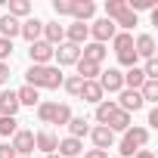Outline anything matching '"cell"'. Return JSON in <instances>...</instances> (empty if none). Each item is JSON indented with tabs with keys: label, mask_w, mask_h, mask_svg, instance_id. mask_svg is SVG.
<instances>
[{
	"label": "cell",
	"mask_w": 158,
	"mask_h": 158,
	"mask_svg": "<svg viewBox=\"0 0 158 158\" xmlns=\"http://www.w3.org/2000/svg\"><path fill=\"white\" fill-rule=\"evenodd\" d=\"M133 53H136V59H155V37L152 34H139L133 40Z\"/></svg>",
	"instance_id": "14"
},
{
	"label": "cell",
	"mask_w": 158,
	"mask_h": 158,
	"mask_svg": "<svg viewBox=\"0 0 158 158\" xmlns=\"http://www.w3.org/2000/svg\"><path fill=\"white\" fill-rule=\"evenodd\" d=\"M158 0H127V10L130 13H139V10H155Z\"/></svg>",
	"instance_id": "35"
},
{
	"label": "cell",
	"mask_w": 158,
	"mask_h": 158,
	"mask_svg": "<svg viewBox=\"0 0 158 158\" xmlns=\"http://www.w3.org/2000/svg\"><path fill=\"white\" fill-rule=\"evenodd\" d=\"M81 152H84V143L74 139V136H65V139H59V146H56V155H59V158H77Z\"/></svg>",
	"instance_id": "13"
},
{
	"label": "cell",
	"mask_w": 158,
	"mask_h": 158,
	"mask_svg": "<svg viewBox=\"0 0 158 158\" xmlns=\"http://www.w3.org/2000/svg\"><path fill=\"white\" fill-rule=\"evenodd\" d=\"M96 84L102 87V93H121V90H124V71L109 68V71H102V74L96 77Z\"/></svg>",
	"instance_id": "4"
},
{
	"label": "cell",
	"mask_w": 158,
	"mask_h": 158,
	"mask_svg": "<svg viewBox=\"0 0 158 158\" xmlns=\"http://www.w3.org/2000/svg\"><path fill=\"white\" fill-rule=\"evenodd\" d=\"M53 50H56V47H50L47 40H34V44L28 47L31 65H50V62H53Z\"/></svg>",
	"instance_id": "7"
},
{
	"label": "cell",
	"mask_w": 158,
	"mask_h": 158,
	"mask_svg": "<svg viewBox=\"0 0 158 158\" xmlns=\"http://www.w3.org/2000/svg\"><path fill=\"white\" fill-rule=\"evenodd\" d=\"M19 130V121L16 118H0V136H13Z\"/></svg>",
	"instance_id": "36"
},
{
	"label": "cell",
	"mask_w": 158,
	"mask_h": 158,
	"mask_svg": "<svg viewBox=\"0 0 158 158\" xmlns=\"http://www.w3.org/2000/svg\"><path fill=\"white\" fill-rule=\"evenodd\" d=\"M112 47H115V53L133 50V34H127V31H118V34L112 37Z\"/></svg>",
	"instance_id": "29"
},
{
	"label": "cell",
	"mask_w": 158,
	"mask_h": 158,
	"mask_svg": "<svg viewBox=\"0 0 158 158\" xmlns=\"http://www.w3.org/2000/svg\"><path fill=\"white\" fill-rule=\"evenodd\" d=\"M133 158H155V152H152V149H136Z\"/></svg>",
	"instance_id": "44"
},
{
	"label": "cell",
	"mask_w": 158,
	"mask_h": 158,
	"mask_svg": "<svg viewBox=\"0 0 158 158\" xmlns=\"http://www.w3.org/2000/svg\"><path fill=\"white\" fill-rule=\"evenodd\" d=\"M25 81L34 90H56V87H62V71H59V65H31L25 71Z\"/></svg>",
	"instance_id": "1"
},
{
	"label": "cell",
	"mask_w": 158,
	"mask_h": 158,
	"mask_svg": "<svg viewBox=\"0 0 158 158\" xmlns=\"http://www.w3.org/2000/svg\"><path fill=\"white\" fill-rule=\"evenodd\" d=\"M19 31H22V22H19V19H13V16H0V37H3V40L19 37Z\"/></svg>",
	"instance_id": "20"
},
{
	"label": "cell",
	"mask_w": 158,
	"mask_h": 158,
	"mask_svg": "<svg viewBox=\"0 0 158 158\" xmlns=\"http://www.w3.org/2000/svg\"><path fill=\"white\" fill-rule=\"evenodd\" d=\"M62 87L71 93V96H81V87H84V81L77 74H71V77H62Z\"/></svg>",
	"instance_id": "34"
},
{
	"label": "cell",
	"mask_w": 158,
	"mask_h": 158,
	"mask_svg": "<svg viewBox=\"0 0 158 158\" xmlns=\"http://www.w3.org/2000/svg\"><path fill=\"white\" fill-rule=\"evenodd\" d=\"M124 10H127V0H109V3H106V19H109V22H115Z\"/></svg>",
	"instance_id": "31"
},
{
	"label": "cell",
	"mask_w": 158,
	"mask_h": 158,
	"mask_svg": "<svg viewBox=\"0 0 158 158\" xmlns=\"http://www.w3.org/2000/svg\"><path fill=\"white\" fill-rule=\"evenodd\" d=\"M115 106L121 109V112H127V115H133V112H139L146 102H143V96H139V90H121L118 93V99H115Z\"/></svg>",
	"instance_id": "6"
},
{
	"label": "cell",
	"mask_w": 158,
	"mask_h": 158,
	"mask_svg": "<svg viewBox=\"0 0 158 158\" xmlns=\"http://www.w3.org/2000/svg\"><path fill=\"white\" fill-rule=\"evenodd\" d=\"M118 62H121L124 68H133L139 59H136V53H133V50H124V53H118Z\"/></svg>",
	"instance_id": "38"
},
{
	"label": "cell",
	"mask_w": 158,
	"mask_h": 158,
	"mask_svg": "<svg viewBox=\"0 0 158 158\" xmlns=\"http://www.w3.org/2000/svg\"><path fill=\"white\" fill-rule=\"evenodd\" d=\"M149 127H158V109L149 112ZM149 127H146V130H149Z\"/></svg>",
	"instance_id": "45"
},
{
	"label": "cell",
	"mask_w": 158,
	"mask_h": 158,
	"mask_svg": "<svg viewBox=\"0 0 158 158\" xmlns=\"http://www.w3.org/2000/svg\"><path fill=\"white\" fill-rule=\"evenodd\" d=\"M93 13H96V3L93 0H71V16H74V22H90L93 19Z\"/></svg>",
	"instance_id": "11"
},
{
	"label": "cell",
	"mask_w": 158,
	"mask_h": 158,
	"mask_svg": "<svg viewBox=\"0 0 158 158\" xmlns=\"http://www.w3.org/2000/svg\"><path fill=\"white\" fill-rule=\"evenodd\" d=\"M10 146L16 149V155H19V158H31V155H34V133L19 127V130L13 133V143H10Z\"/></svg>",
	"instance_id": "3"
},
{
	"label": "cell",
	"mask_w": 158,
	"mask_h": 158,
	"mask_svg": "<svg viewBox=\"0 0 158 158\" xmlns=\"http://www.w3.org/2000/svg\"><path fill=\"white\" fill-rule=\"evenodd\" d=\"M90 139H93V149H102V152H109V149L115 146V133H112L109 127H102V124L90 127Z\"/></svg>",
	"instance_id": "9"
},
{
	"label": "cell",
	"mask_w": 158,
	"mask_h": 158,
	"mask_svg": "<svg viewBox=\"0 0 158 158\" xmlns=\"http://www.w3.org/2000/svg\"><path fill=\"white\" fill-rule=\"evenodd\" d=\"M53 13L56 16H71V0H53Z\"/></svg>",
	"instance_id": "39"
},
{
	"label": "cell",
	"mask_w": 158,
	"mask_h": 158,
	"mask_svg": "<svg viewBox=\"0 0 158 158\" xmlns=\"http://www.w3.org/2000/svg\"><path fill=\"white\" fill-rule=\"evenodd\" d=\"M115 112H118V106H115V99H102V102L96 106V121H99V124L106 127V124H109V118H112Z\"/></svg>",
	"instance_id": "26"
},
{
	"label": "cell",
	"mask_w": 158,
	"mask_h": 158,
	"mask_svg": "<svg viewBox=\"0 0 158 158\" xmlns=\"http://www.w3.org/2000/svg\"><path fill=\"white\" fill-rule=\"evenodd\" d=\"M19 99H16V90H3L0 93V118H16L19 115Z\"/></svg>",
	"instance_id": "12"
},
{
	"label": "cell",
	"mask_w": 158,
	"mask_h": 158,
	"mask_svg": "<svg viewBox=\"0 0 158 158\" xmlns=\"http://www.w3.org/2000/svg\"><path fill=\"white\" fill-rule=\"evenodd\" d=\"M115 158H118V155H115Z\"/></svg>",
	"instance_id": "47"
},
{
	"label": "cell",
	"mask_w": 158,
	"mask_h": 158,
	"mask_svg": "<svg viewBox=\"0 0 158 158\" xmlns=\"http://www.w3.org/2000/svg\"><path fill=\"white\" fill-rule=\"evenodd\" d=\"M106 127H109L112 133H124V130H127V127H133V124H130V115L118 109V112H115V115L109 118V124H106Z\"/></svg>",
	"instance_id": "23"
},
{
	"label": "cell",
	"mask_w": 158,
	"mask_h": 158,
	"mask_svg": "<svg viewBox=\"0 0 158 158\" xmlns=\"http://www.w3.org/2000/svg\"><path fill=\"white\" fill-rule=\"evenodd\" d=\"M87 37H90V25H84V22H71V25L65 28V44L84 47V44H87Z\"/></svg>",
	"instance_id": "10"
},
{
	"label": "cell",
	"mask_w": 158,
	"mask_h": 158,
	"mask_svg": "<svg viewBox=\"0 0 158 158\" xmlns=\"http://www.w3.org/2000/svg\"><path fill=\"white\" fill-rule=\"evenodd\" d=\"M47 158H59V155H56V152H53V155H47Z\"/></svg>",
	"instance_id": "46"
},
{
	"label": "cell",
	"mask_w": 158,
	"mask_h": 158,
	"mask_svg": "<svg viewBox=\"0 0 158 158\" xmlns=\"http://www.w3.org/2000/svg\"><path fill=\"white\" fill-rule=\"evenodd\" d=\"M19 34H22L28 44H34V40H40V34H44V22H40V19H25Z\"/></svg>",
	"instance_id": "18"
},
{
	"label": "cell",
	"mask_w": 158,
	"mask_h": 158,
	"mask_svg": "<svg viewBox=\"0 0 158 158\" xmlns=\"http://www.w3.org/2000/svg\"><path fill=\"white\" fill-rule=\"evenodd\" d=\"M133 25H139V19H136V13H130V10H124V13L115 19V28H121V31H127V34H130Z\"/></svg>",
	"instance_id": "28"
},
{
	"label": "cell",
	"mask_w": 158,
	"mask_h": 158,
	"mask_svg": "<svg viewBox=\"0 0 158 158\" xmlns=\"http://www.w3.org/2000/svg\"><path fill=\"white\" fill-rule=\"evenodd\" d=\"M81 99H84V102L99 106V102L106 99V93H102V87H99L96 81H84V87H81Z\"/></svg>",
	"instance_id": "19"
},
{
	"label": "cell",
	"mask_w": 158,
	"mask_h": 158,
	"mask_svg": "<svg viewBox=\"0 0 158 158\" xmlns=\"http://www.w3.org/2000/svg\"><path fill=\"white\" fill-rule=\"evenodd\" d=\"M143 74H146V81H158V59H146Z\"/></svg>",
	"instance_id": "37"
},
{
	"label": "cell",
	"mask_w": 158,
	"mask_h": 158,
	"mask_svg": "<svg viewBox=\"0 0 158 158\" xmlns=\"http://www.w3.org/2000/svg\"><path fill=\"white\" fill-rule=\"evenodd\" d=\"M84 158H109V152H102V149H87Z\"/></svg>",
	"instance_id": "43"
},
{
	"label": "cell",
	"mask_w": 158,
	"mask_h": 158,
	"mask_svg": "<svg viewBox=\"0 0 158 158\" xmlns=\"http://www.w3.org/2000/svg\"><path fill=\"white\" fill-rule=\"evenodd\" d=\"M6 3H10V13H6V16H13V19H25V16L31 13V3H28V0H6Z\"/></svg>",
	"instance_id": "27"
},
{
	"label": "cell",
	"mask_w": 158,
	"mask_h": 158,
	"mask_svg": "<svg viewBox=\"0 0 158 158\" xmlns=\"http://www.w3.org/2000/svg\"><path fill=\"white\" fill-rule=\"evenodd\" d=\"M40 40H47L50 47H59V44L65 40V28H62L59 22H44V34H40Z\"/></svg>",
	"instance_id": "16"
},
{
	"label": "cell",
	"mask_w": 158,
	"mask_h": 158,
	"mask_svg": "<svg viewBox=\"0 0 158 158\" xmlns=\"http://www.w3.org/2000/svg\"><path fill=\"white\" fill-rule=\"evenodd\" d=\"M16 99H19V106H31V109H34V106L40 102V93H37L34 87H28V84H25V87H19V90H16Z\"/></svg>",
	"instance_id": "25"
},
{
	"label": "cell",
	"mask_w": 158,
	"mask_h": 158,
	"mask_svg": "<svg viewBox=\"0 0 158 158\" xmlns=\"http://www.w3.org/2000/svg\"><path fill=\"white\" fill-rule=\"evenodd\" d=\"M13 56V40H3V37H0V62H6Z\"/></svg>",
	"instance_id": "40"
},
{
	"label": "cell",
	"mask_w": 158,
	"mask_h": 158,
	"mask_svg": "<svg viewBox=\"0 0 158 158\" xmlns=\"http://www.w3.org/2000/svg\"><path fill=\"white\" fill-rule=\"evenodd\" d=\"M56 146H59V136H56V133H50V130H40V133H34V149H37V152H44V155H53V152H56Z\"/></svg>",
	"instance_id": "15"
},
{
	"label": "cell",
	"mask_w": 158,
	"mask_h": 158,
	"mask_svg": "<svg viewBox=\"0 0 158 158\" xmlns=\"http://www.w3.org/2000/svg\"><path fill=\"white\" fill-rule=\"evenodd\" d=\"M65 127H68V136H74V139H84V136L90 133V124H87V118H74V115H71V121H68Z\"/></svg>",
	"instance_id": "24"
},
{
	"label": "cell",
	"mask_w": 158,
	"mask_h": 158,
	"mask_svg": "<svg viewBox=\"0 0 158 158\" xmlns=\"http://www.w3.org/2000/svg\"><path fill=\"white\" fill-rule=\"evenodd\" d=\"M53 115H56V102H37V118L44 124H53Z\"/></svg>",
	"instance_id": "32"
},
{
	"label": "cell",
	"mask_w": 158,
	"mask_h": 158,
	"mask_svg": "<svg viewBox=\"0 0 158 158\" xmlns=\"http://www.w3.org/2000/svg\"><path fill=\"white\" fill-rule=\"evenodd\" d=\"M106 53H109V50H106L102 44H93V40L81 47V59H84V62H93V65H102Z\"/></svg>",
	"instance_id": "17"
},
{
	"label": "cell",
	"mask_w": 158,
	"mask_h": 158,
	"mask_svg": "<svg viewBox=\"0 0 158 158\" xmlns=\"http://www.w3.org/2000/svg\"><path fill=\"white\" fill-rule=\"evenodd\" d=\"M139 96H143V102H158V81H143V87H139Z\"/></svg>",
	"instance_id": "30"
},
{
	"label": "cell",
	"mask_w": 158,
	"mask_h": 158,
	"mask_svg": "<svg viewBox=\"0 0 158 158\" xmlns=\"http://www.w3.org/2000/svg\"><path fill=\"white\" fill-rule=\"evenodd\" d=\"M10 77H13V74H10V62H0V87H6Z\"/></svg>",
	"instance_id": "41"
},
{
	"label": "cell",
	"mask_w": 158,
	"mask_h": 158,
	"mask_svg": "<svg viewBox=\"0 0 158 158\" xmlns=\"http://www.w3.org/2000/svg\"><path fill=\"white\" fill-rule=\"evenodd\" d=\"M77 77L81 81H96V77L102 74V65H93V62H84V59H77Z\"/></svg>",
	"instance_id": "21"
},
{
	"label": "cell",
	"mask_w": 158,
	"mask_h": 158,
	"mask_svg": "<svg viewBox=\"0 0 158 158\" xmlns=\"http://www.w3.org/2000/svg\"><path fill=\"white\" fill-rule=\"evenodd\" d=\"M71 121V109L65 106V102H56V115H53V124H59V127H65Z\"/></svg>",
	"instance_id": "33"
},
{
	"label": "cell",
	"mask_w": 158,
	"mask_h": 158,
	"mask_svg": "<svg viewBox=\"0 0 158 158\" xmlns=\"http://www.w3.org/2000/svg\"><path fill=\"white\" fill-rule=\"evenodd\" d=\"M53 59H59V68L62 65H74L77 59H81V47H74V44H59L56 50H53Z\"/></svg>",
	"instance_id": "8"
},
{
	"label": "cell",
	"mask_w": 158,
	"mask_h": 158,
	"mask_svg": "<svg viewBox=\"0 0 158 158\" xmlns=\"http://www.w3.org/2000/svg\"><path fill=\"white\" fill-rule=\"evenodd\" d=\"M143 81H146V74H143V68H139V65H133V68H127V71H124V90H139V87H143Z\"/></svg>",
	"instance_id": "22"
},
{
	"label": "cell",
	"mask_w": 158,
	"mask_h": 158,
	"mask_svg": "<svg viewBox=\"0 0 158 158\" xmlns=\"http://www.w3.org/2000/svg\"><path fill=\"white\" fill-rule=\"evenodd\" d=\"M146 143H149V130L146 127H127L124 139L118 143V158H133V152L146 149Z\"/></svg>",
	"instance_id": "2"
},
{
	"label": "cell",
	"mask_w": 158,
	"mask_h": 158,
	"mask_svg": "<svg viewBox=\"0 0 158 158\" xmlns=\"http://www.w3.org/2000/svg\"><path fill=\"white\" fill-rule=\"evenodd\" d=\"M118 34V28H115V22H109V19H96L93 25H90V37H93V44H109L112 37Z\"/></svg>",
	"instance_id": "5"
},
{
	"label": "cell",
	"mask_w": 158,
	"mask_h": 158,
	"mask_svg": "<svg viewBox=\"0 0 158 158\" xmlns=\"http://www.w3.org/2000/svg\"><path fill=\"white\" fill-rule=\"evenodd\" d=\"M0 158H19V155H16V149L10 143H0Z\"/></svg>",
	"instance_id": "42"
}]
</instances>
